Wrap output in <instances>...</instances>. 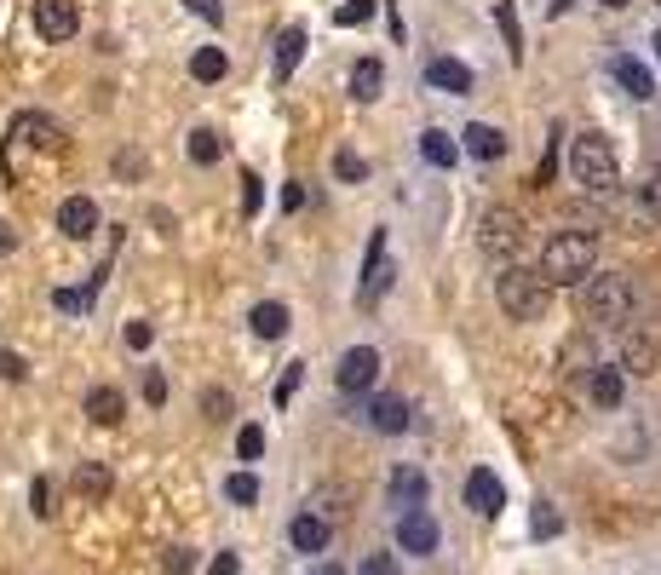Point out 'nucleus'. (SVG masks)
<instances>
[{
    "mask_svg": "<svg viewBox=\"0 0 661 575\" xmlns=\"http://www.w3.org/2000/svg\"><path fill=\"white\" fill-rule=\"evenodd\" d=\"M598 265V236L593 230H558L547 248H541V276H547L552 288H575V282H587Z\"/></svg>",
    "mask_w": 661,
    "mask_h": 575,
    "instance_id": "obj_1",
    "label": "nucleus"
},
{
    "mask_svg": "<svg viewBox=\"0 0 661 575\" xmlns=\"http://www.w3.org/2000/svg\"><path fill=\"white\" fill-rule=\"evenodd\" d=\"M570 173H575V184L587 190V196H610L621 184V161H616V150H610V138L604 133H581L570 144Z\"/></svg>",
    "mask_w": 661,
    "mask_h": 575,
    "instance_id": "obj_2",
    "label": "nucleus"
},
{
    "mask_svg": "<svg viewBox=\"0 0 661 575\" xmlns=\"http://www.w3.org/2000/svg\"><path fill=\"white\" fill-rule=\"evenodd\" d=\"M495 299L512 322H541L547 317V299H552V282L541 271H524V265H506L495 276Z\"/></svg>",
    "mask_w": 661,
    "mask_h": 575,
    "instance_id": "obj_3",
    "label": "nucleus"
},
{
    "mask_svg": "<svg viewBox=\"0 0 661 575\" xmlns=\"http://www.w3.org/2000/svg\"><path fill=\"white\" fill-rule=\"evenodd\" d=\"M581 317L598 322V328H621L633 317V282L616 271H598L581 282Z\"/></svg>",
    "mask_w": 661,
    "mask_h": 575,
    "instance_id": "obj_4",
    "label": "nucleus"
},
{
    "mask_svg": "<svg viewBox=\"0 0 661 575\" xmlns=\"http://www.w3.org/2000/svg\"><path fill=\"white\" fill-rule=\"evenodd\" d=\"M478 248L489 253V259H512V253L524 248V219H518V213H512V207H489V213H483L478 219Z\"/></svg>",
    "mask_w": 661,
    "mask_h": 575,
    "instance_id": "obj_5",
    "label": "nucleus"
},
{
    "mask_svg": "<svg viewBox=\"0 0 661 575\" xmlns=\"http://www.w3.org/2000/svg\"><path fill=\"white\" fill-rule=\"evenodd\" d=\"M81 29V6L75 0H35V35L41 41H69Z\"/></svg>",
    "mask_w": 661,
    "mask_h": 575,
    "instance_id": "obj_6",
    "label": "nucleus"
},
{
    "mask_svg": "<svg viewBox=\"0 0 661 575\" xmlns=\"http://www.w3.org/2000/svg\"><path fill=\"white\" fill-rule=\"evenodd\" d=\"M334 380H340V391H368L380 380V351L374 345H351L340 357V368H334Z\"/></svg>",
    "mask_w": 661,
    "mask_h": 575,
    "instance_id": "obj_7",
    "label": "nucleus"
},
{
    "mask_svg": "<svg viewBox=\"0 0 661 575\" xmlns=\"http://www.w3.org/2000/svg\"><path fill=\"white\" fill-rule=\"evenodd\" d=\"M397 547H403V552H414V558L437 552V518L426 512V506H409V512L397 518Z\"/></svg>",
    "mask_w": 661,
    "mask_h": 575,
    "instance_id": "obj_8",
    "label": "nucleus"
},
{
    "mask_svg": "<svg viewBox=\"0 0 661 575\" xmlns=\"http://www.w3.org/2000/svg\"><path fill=\"white\" fill-rule=\"evenodd\" d=\"M391 288V265H386V230H368V253H363V282H357V294L374 305V299Z\"/></svg>",
    "mask_w": 661,
    "mask_h": 575,
    "instance_id": "obj_9",
    "label": "nucleus"
},
{
    "mask_svg": "<svg viewBox=\"0 0 661 575\" xmlns=\"http://www.w3.org/2000/svg\"><path fill=\"white\" fill-rule=\"evenodd\" d=\"M12 133H18L23 144L46 150V156H58V150H64V127H58L52 115H41V110H23L18 121H12Z\"/></svg>",
    "mask_w": 661,
    "mask_h": 575,
    "instance_id": "obj_10",
    "label": "nucleus"
},
{
    "mask_svg": "<svg viewBox=\"0 0 661 575\" xmlns=\"http://www.w3.org/2000/svg\"><path fill=\"white\" fill-rule=\"evenodd\" d=\"M466 506H472L478 518H501V506H506V489H501V478H495L489 466H478V472L466 478Z\"/></svg>",
    "mask_w": 661,
    "mask_h": 575,
    "instance_id": "obj_11",
    "label": "nucleus"
},
{
    "mask_svg": "<svg viewBox=\"0 0 661 575\" xmlns=\"http://www.w3.org/2000/svg\"><path fill=\"white\" fill-rule=\"evenodd\" d=\"M58 230H64L69 242H92V236H98V202H92V196H69V202L58 207Z\"/></svg>",
    "mask_w": 661,
    "mask_h": 575,
    "instance_id": "obj_12",
    "label": "nucleus"
},
{
    "mask_svg": "<svg viewBox=\"0 0 661 575\" xmlns=\"http://www.w3.org/2000/svg\"><path fill=\"white\" fill-rule=\"evenodd\" d=\"M460 150L478 156V161H501L506 156V133L501 127H489V121H472V127L460 133Z\"/></svg>",
    "mask_w": 661,
    "mask_h": 575,
    "instance_id": "obj_13",
    "label": "nucleus"
},
{
    "mask_svg": "<svg viewBox=\"0 0 661 575\" xmlns=\"http://www.w3.org/2000/svg\"><path fill=\"white\" fill-rule=\"evenodd\" d=\"M305 41H311V35H305V23H288V29L276 35V81H282V87L294 81L299 58H305Z\"/></svg>",
    "mask_w": 661,
    "mask_h": 575,
    "instance_id": "obj_14",
    "label": "nucleus"
},
{
    "mask_svg": "<svg viewBox=\"0 0 661 575\" xmlns=\"http://www.w3.org/2000/svg\"><path fill=\"white\" fill-rule=\"evenodd\" d=\"M368 426H374V432H386V437H397V432H409V426H414V414H409V403H403V397H374Z\"/></svg>",
    "mask_w": 661,
    "mask_h": 575,
    "instance_id": "obj_15",
    "label": "nucleus"
},
{
    "mask_svg": "<svg viewBox=\"0 0 661 575\" xmlns=\"http://www.w3.org/2000/svg\"><path fill=\"white\" fill-rule=\"evenodd\" d=\"M610 75H616V81H621L627 92H633V98H656V75H650V69L639 64V58L616 52V58H610Z\"/></svg>",
    "mask_w": 661,
    "mask_h": 575,
    "instance_id": "obj_16",
    "label": "nucleus"
},
{
    "mask_svg": "<svg viewBox=\"0 0 661 575\" xmlns=\"http://www.w3.org/2000/svg\"><path fill=\"white\" fill-rule=\"evenodd\" d=\"M621 374H627V368H598L593 363V374H587V397H593L598 409H621V391H627Z\"/></svg>",
    "mask_w": 661,
    "mask_h": 575,
    "instance_id": "obj_17",
    "label": "nucleus"
},
{
    "mask_svg": "<svg viewBox=\"0 0 661 575\" xmlns=\"http://www.w3.org/2000/svg\"><path fill=\"white\" fill-rule=\"evenodd\" d=\"M69 483H75V495H87V501H110V489H115V478H110L104 460H81Z\"/></svg>",
    "mask_w": 661,
    "mask_h": 575,
    "instance_id": "obj_18",
    "label": "nucleus"
},
{
    "mask_svg": "<svg viewBox=\"0 0 661 575\" xmlns=\"http://www.w3.org/2000/svg\"><path fill=\"white\" fill-rule=\"evenodd\" d=\"M426 81H432L437 92H472V69L460 64V58H432V64H426Z\"/></svg>",
    "mask_w": 661,
    "mask_h": 575,
    "instance_id": "obj_19",
    "label": "nucleus"
},
{
    "mask_svg": "<svg viewBox=\"0 0 661 575\" xmlns=\"http://www.w3.org/2000/svg\"><path fill=\"white\" fill-rule=\"evenodd\" d=\"M288 541H294V552H322V547H328V518L299 512L294 524H288Z\"/></svg>",
    "mask_w": 661,
    "mask_h": 575,
    "instance_id": "obj_20",
    "label": "nucleus"
},
{
    "mask_svg": "<svg viewBox=\"0 0 661 575\" xmlns=\"http://www.w3.org/2000/svg\"><path fill=\"white\" fill-rule=\"evenodd\" d=\"M656 340H650V334H627V340H621V368H627V374H656Z\"/></svg>",
    "mask_w": 661,
    "mask_h": 575,
    "instance_id": "obj_21",
    "label": "nucleus"
},
{
    "mask_svg": "<svg viewBox=\"0 0 661 575\" xmlns=\"http://www.w3.org/2000/svg\"><path fill=\"white\" fill-rule=\"evenodd\" d=\"M248 328L259 334V340H282V334H288V305H282V299H265V305H253Z\"/></svg>",
    "mask_w": 661,
    "mask_h": 575,
    "instance_id": "obj_22",
    "label": "nucleus"
},
{
    "mask_svg": "<svg viewBox=\"0 0 661 575\" xmlns=\"http://www.w3.org/2000/svg\"><path fill=\"white\" fill-rule=\"evenodd\" d=\"M386 489H391V501L403 506V512H409V506H426V478H420L414 466H397Z\"/></svg>",
    "mask_w": 661,
    "mask_h": 575,
    "instance_id": "obj_23",
    "label": "nucleus"
},
{
    "mask_svg": "<svg viewBox=\"0 0 661 575\" xmlns=\"http://www.w3.org/2000/svg\"><path fill=\"white\" fill-rule=\"evenodd\" d=\"M87 414L98 420V426H115V420L127 414V397H121L115 386H92L87 391Z\"/></svg>",
    "mask_w": 661,
    "mask_h": 575,
    "instance_id": "obj_24",
    "label": "nucleus"
},
{
    "mask_svg": "<svg viewBox=\"0 0 661 575\" xmlns=\"http://www.w3.org/2000/svg\"><path fill=\"white\" fill-rule=\"evenodd\" d=\"M495 23H501L506 58H512V64H524V29H518V6H512V0H495Z\"/></svg>",
    "mask_w": 661,
    "mask_h": 575,
    "instance_id": "obj_25",
    "label": "nucleus"
},
{
    "mask_svg": "<svg viewBox=\"0 0 661 575\" xmlns=\"http://www.w3.org/2000/svg\"><path fill=\"white\" fill-rule=\"evenodd\" d=\"M420 156L432 161V167H455V161H460V144L443 133V127H426V133H420Z\"/></svg>",
    "mask_w": 661,
    "mask_h": 575,
    "instance_id": "obj_26",
    "label": "nucleus"
},
{
    "mask_svg": "<svg viewBox=\"0 0 661 575\" xmlns=\"http://www.w3.org/2000/svg\"><path fill=\"white\" fill-rule=\"evenodd\" d=\"M380 87H386V69H380V58H363V64L351 69V92H357V104H374V98H380Z\"/></svg>",
    "mask_w": 661,
    "mask_h": 575,
    "instance_id": "obj_27",
    "label": "nucleus"
},
{
    "mask_svg": "<svg viewBox=\"0 0 661 575\" xmlns=\"http://www.w3.org/2000/svg\"><path fill=\"white\" fill-rule=\"evenodd\" d=\"M225 69H230V58L219 46H196V58H190V75H196V81H225Z\"/></svg>",
    "mask_w": 661,
    "mask_h": 575,
    "instance_id": "obj_28",
    "label": "nucleus"
},
{
    "mask_svg": "<svg viewBox=\"0 0 661 575\" xmlns=\"http://www.w3.org/2000/svg\"><path fill=\"white\" fill-rule=\"evenodd\" d=\"M219 156H225V138L213 133V127H196V133H190V161H196V167H213Z\"/></svg>",
    "mask_w": 661,
    "mask_h": 575,
    "instance_id": "obj_29",
    "label": "nucleus"
},
{
    "mask_svg": "<svg viewBox=\"0 0 661 575\" xmlns=\"http://www.w3.org/2000/svg\"><path fill=\"white\" fill-rule=\"evenodd\" d=\"M529 535H535V541H552V535H564V518H558V506L535 501V512H529Z\"/></svg>",
    "mask_w": 661,
    "mask_h": 575,
    "instance_id": "obj_30",
    "label": "nucleus"
},
{
    "mask_svg": "<svg viewBox=\"0 0 661 575\" xmlns=\"http://www.w3.org/2000/svg\"><path fill=\"white\" fill-rule=\"evenodd\" d=\"M374 12H380V0H345L340 12H334V23H340V29H363Z\"/></svg>",
    "mask_w": 661,
    "mask_h": 575,
    "instance_id": "obj_31",
    "label": "nucleus"
},
{
    "mask_svg": "<svg viewBox=\"0 0 661 575\" xmlns=\"http://www.w3.org/2000/svg\"><path fill=\"white\" fill-rule=\"evenodd\" d=\"M225 495L236 506H253V501H259V478H253V472H230V478H225Z\"/></svg>",
    "mask_w": 661,
    "mask_h": 575,
    "instance_id": "obj_32",
    "label": "nucleus"
},
{
    "mask_svg": "<svg viewBox=\"0 0 661 575\" xmlns=\"http://www.w3.org/2000/svg\"><path fill=\"white\" fill-rule=\"evenodd\" d=\"M334 179H340V184H363L368 179V161L357 156V150H340V156H334Z\"/></svg>",
    "mask_w": 661,
    "mask_h": 575,
    "instance_id": "obj_33",
    "label": "nucleus"
},
{
    "mask_svg": "<svg viewBox=\"0 0 661 575\" xmlns=\"http://www.w3.org/2000/svg\"><path fill=\"white\" fill-rule=\"evenodd\" d=\"M299 380H305V363H288V368H282V380H276V409H288V403H294Z\"/></svg>",
    "mask_w": 661,
    "mask_h": 575,
    "instance_id": "obj_34",
    "label": "nucleus"
},
{
    "mask_svg": "<svg viewBox=\"0 0 661 575\" xmlns=\"http://www.w3.org/2000/svg\"><path fill=\"white\" fill-rule=\"evenodd\" d=\"M236 455H242V460L265 455V426H242V432H236Z\"/></svg>",
    "mask_w": 661,
    "mask_h": 575,
    "instance_id": "obj_35",
    "label": "nucleus"
},
{
    "mask_svg": "<svg viewBox=\"0 0 661 575\" xmlns=\"http://www.w3.org/2000/svg\"><path fill=\"white\" fill-rule=\"evenodd\" d=\"M161 570H167V575H190V570H196V552H190V547H167Z\"/></svg>",
    "mask_w": 661,
    "mask_h": 575,
    "instance_id": "obj_36",
    "label": "nucleus"
},
{
    "mask_svg": "<svg viewBox=\"0 0 661 575\" xmlns=\"http://www.w3.org/2000/svg\"><path fill=\"white\" fill-rule=\"evenodd\" d=\"M259 202H265V184H259V173H242V213H259Z\"/></svg>",
    "mask_w": 661,
    "mask_h": 575,
    "instance_id": "obj_37",
    "label": "nucleus"
},
{
    "mask_svg": "<svg viewBox=\"0 0 661 575\" xmlns=\"http://www.w3.org/2000/svg\"><path fill=\"white\" fill-rule=\"evenodd\" d=\"M92 294H98V288H81V294H75V288H58V294H52V305H58V311H87Z\"/></svg>",
    "mask_w": 661,
    "mask_h": 575,
    "instance_id": "obj_38",
    "label": "nucleus"
},
{
    "mask_svg": "<svg viewBox=\"0 0 661 575\" xmlns=\"http://www.w3.org/2000/svg\"><path fill=\"white\" fill-rule=\"evenodd\" d=\"M29 506H35V518H52V483L46 478L29 483Z\"/></svg>",
    "mask_w": 661,
    "mask_h": 575,
    "instance_id": "obj_39",
    "label": "nucleus"
},
{
    "mask_svg": "<svg viewBox=\"0 0 661 575\" xmlns=\"http://www.w3.org/2000/svg\"><path fill=\"white\" fill-rule=\"evenodd\" d=\"M357 575H397V558L391 552H368L363 564H357Z\"/></svg>",
    "mask_w": 661,
    "mask_h": 575,
    "instance_id": "obj_40",
    "label": "nucleus"
},
{
    "mask_svg": "<svg viewBox=\"0 0 661 575\" xmlns=\"http://www.w3.org/2000/svg\"><path fill=\"white\" fill-rule=\"evenodd\" d=\"M558 127H552V144H547V156H541V167H535V184H552V173H558Z\"/></svg>",
    "mask_w": 661,
    "mask_h": 575,
    "instance_id": "obj_41",
    "label": "nucleus"
},
{
    "mask_svg": "<svg viewBox=\"0 0 661 575\" xmlns=\"http://www.w3.org/2000/svg\"><path fill=\"white\" fill-rule=\"evenodd\" d=\"M144 403H150V409H161V403H167V374H156V368L144 374Z\"/></svg>",
    "mask_w": 661,
    "mask_h": 575,
    "instance_id": "obj_42",
    "label": "nucleus"
},
{
    "mask_svg": "<svg viewBox=\"0 0 661 575\" xmlns=\"http://www.w3.org/2000/svg\"><path fill=\"white\" fill-rule=\"evenodd\" d=\"M202 409H207V420H230V391H207Z\"/></svg>",
    "mask_w": 661,
    "mask_h": 575,
    "instance_id": "obj_43",
    "label": "nucleus"
},
{
    "mask_svg": "<svg viewBox=\"0 0 661 575\" xmlns=\"http://www.w3.org/2000/svg\"><path fill=\"white\" fill-rule=\"evenodd\" d=\"M184 6H190L202 23H219V18H225V0H184Z\"/></svg>",
    "mask_w": 661,
    "mask_h": 575,
    "instance_id": "obj_44",
    "label": "nucleus"
},
{
    "mask_svg": "<svg viewBox=\"0 0 661 575\" xmlns=\"http://www.w3.org/2000/svg\"><path fill=\"white\" fill-rule=\"evenodd\" d=\"M150 340H156L150 322H127V345H133V351H150Z\"/></svg>",
    "mask_w": 661,
    "mask_h": 575,
    "instance_id": "obj_45",
    "label": "nucleus"
},
{
    "mask_svg": "<svg viewBox=\"0 0 661 575\" xmlns=\"http://www.w3.org/2000/svg\"><path fill=\"white\" fill-rule=\"evenodd\" d=\"M23 374H29V363L18 351H0V380H23Z\"/></svg>",
    "mask_w": 661,
    "mask_h": 575,
    "instance_id": "obj_46",
    "label": "nucleus"
},
{
    "mask_svg": "<svg viewBox=\"0 0 661 575\" xmlns=\"http://www.w3.org/2000/svg\"><path fill=\"white\" fill-rule=\"evenodd\" d=\"M236 570H242V558H236V552H219V558L207 564V575H236Z\"/></svg>",
    "mask_w": 661,
    "mask_h": 575,
    "instance_id": "obj_47",
    "label": "nucleus"
},
{
    "mask_svg": "<svg viewBox=\"0 0 661 575\" xmlns=\"http://www.w3.org/2000/svg\"><path fill=\"white\" fill-rule=\"evenodd\" d=\"M115 173H121V179H127V173H144V156H138V150H133V156L121 150V156H115Z\"/></svg>",
    "mask_w": 661,
    "mask_h": 575,
    "instance_id": "obj_48",
    "label": "nucleus"
},
{
    "mask_svg": "<svg viewBox=\"0 0 661 575\" xmlns=\"http://www.w3.org/2000/svg\"><path fill=\"white\" fill-rule=\"evenodd\" d=\"M282 207L299 213V207H305V184H282Z\"/></svg>",
    "mask_w": 661,
    "mask_h": 575,
    "instance_id": "obj_49",
    "label": "nucleus"
},
{
    "mask_svg": "<svg viewBox=\"0 0 661 575\" xmlns=\"http://www.w3.org/2000/svg\"><path fill=\"white\" fill-rule=\"evenodd\" d=\"M12 248H18V230H12L6 219H0V253H12Z\"/></svg>",
    "mask_w": 661,
    "mask_h": 575,
    "instance_id": "obj_50",
    "label": "nucleus"
},
{
    "mask_svg": "<svg viewBox=\"0 0 661 575\" xmlns=\"http://www.w3.org/2000/svg\"><path fill=\"white\" fill-rule=\"evenodd\" d=\"M311 575H345V570H340V564H317Z\"/></svg>",
    "mask_w": 661,
    "mask_h": 575,
    "instance_id": "obj_51",
    "label": "nucleus"
},
{
    "mask_svg": "<svg viewBox=\"0 0 661 575\" xmlns=\"http://www.w3.org/2000/svg\"><path fill=\"white\" fill-rule=\"evenodd\" d=\"M604 6H610V12H621V6H633V0H604Z\"/></svg>",
    "mask_w": 661,
    "mask_h": 575,
    "instance_id": "obj_52",
    "label": "nucleus"
},
{
    "mask_svg": "<svg viewBox=\"0 0 661 575\" xmlns=\"http://www.w3.org/2000/svg\"><path fill=\"white\" fill-rule=\"evenodd\" d=\"M650 46H656V58H661V29H656V41H650Z\"/></svg>",
    "mask_w": 661,
    "mask_h": 575,
    "instance_id": "obj_53",
    "label": "nucleus"
},
{
    "mask_svg": "<svg viewBox=\"0 0 661 575\" xmlns=\"http://www.w3.org/2000/svg\"><path fill=\"white\" fill-rule=\"evenodd\" d=\"M656 6H661V0H656Z\"/></svg>",
    "mask_w": 661,
    "mask_h": 575,
    "instance_id": "obj_54",
    "label": "nucleus"
}]
</instances>
